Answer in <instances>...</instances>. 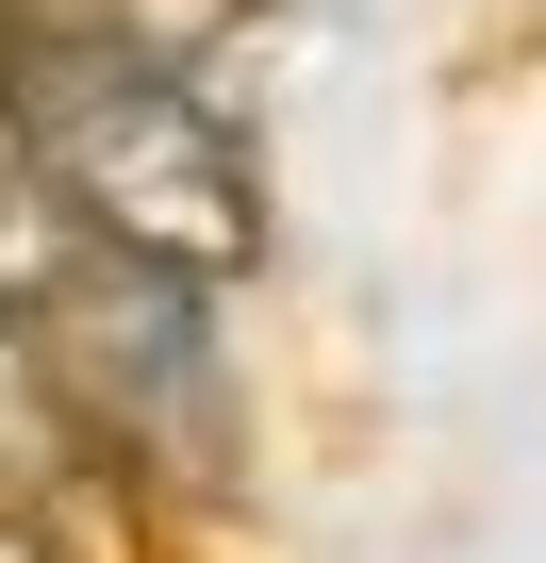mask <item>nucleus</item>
<instances>
[{"mask_svg":"<svg viewBox=\"0 0 546 563\" xmlns=\"http://www.w3.org/2000/svg\"><path fill=\"white\" fill-rule=\"evenodd\" d=\"M0 84H18L34 166H51V199L100 265L199 282V299L265 282V166H248L215 84H166L100 34H51V18H0Z\"/></svg>","mask_w":546,"mask_h":563,"instance_id":"1","label":"nucleus"},{"mask_svg":"<svg viewBox=\"0 0 546 563\" xmlns=\"http://www.w3.org/2000/svg\"><path fill=\"white\" fill-rule=\"evenodd\" d=\"M83 448L116 481H166V497H232L248 464V415H232V349H215V299L199 282H149V265H67L51 282V316H34Z\"/></svg>","mask_w":546,"mask_h":563,"instance_id":"2","label":"nucleus"},{"mask_svg":"<svg viewBox=\"0 0 546 563\" xmlns=\"http://www.w3.org/2000/svg\"><path fill=\"white\" fill-rule=\"evenodd\" d=\"M83 265V232H67V199H51V166H34V117H18V84H0V316H51V282Z\"/></svg>","mask_w":546,"mask_h":563,"instance_id":"3","label":"nucleus"}]
</instances>
